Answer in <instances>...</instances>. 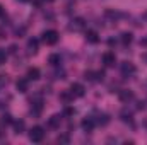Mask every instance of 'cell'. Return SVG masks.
Returning a JSON list of instances; mask_svg holds the SVG:
<instances>
[{
  "label": "cell",
  "mask_w": 147,
  "mask_h": 145,
  "mask_svg": "<svg viewBox=\"0 0 147 145\" xmlns=\"http://www.w3.org/2000/svg\"><path fill=\"white\" fill-rule=\"evenodd\" d=\"M43 137H45V132H43V128L41 126H33L31 130H29V140L31 142H41L43 140Z\"/></svg>",
  "instance_id": "1"
},
{
  "label": "cell",
  "mask_w": 147,
  "mask_h": 145,
  "mask_svg": "<svg viewBox=\"0 0 147 145\" xmlns=\"http://www.w3.org/2000/svg\"><path fill=\"white\" fill-rule=\"evenodd\" d=\"M41 36H43V41H45L46 44H55V43L58 41V33L53 31V29H51V31H45Z\"/></svg>",
  "instance_id": "2"
},
{
  "label": "cell",
  "mask_w": 147,
  "mask_h": 145,
  "mask_svg": "<svg viewBox=\"0 0 147 145\" xmlns=\"http://www.w3.org/2000/svg\"><path fill=\"white\" fill-rule=\"evenodd\" d=\"M103 63H105L106 67H113V65L116 63V56H115L113 51H106V53H103Z\"/></svg>",
  "instance_id": "3"
},
{
  "label": "cell",
  "mask_w": 147,
  "mask_h": 145,
  "mask_svg": "<svg viewBox=\"0 0 147 145\" xmlns=\"http://www.w3.org/2000/svg\"><path fill=\"white\" fill-rule=\"evenodd\" d=\"M121 73H123L125 77H128V75H134V73H135V65H134V63H130V62H125V63H121Z\"/></svg>",
  "instance_id": "4"
},
{
  "label": "cell",
  "mask_w": 147,
  "mask_h": 145,
  "mask_svg": "<svg viewBox=\"0 0 147 145\" xmlns=\"http://www.w3.org/2000/svg\"><path fill=\"white\" fill-rule=\"evenodd\" d=\"M70 94H72V97H82L84 96V87L80 84H72L70 85Z\"/></svg>",
  "instance_id": "5"
},
{
  "label": "cell",
  "mask_w": 147,
  "mask_h": 145,
  "mask_svg": "<svg viewBox=\"0 0 147 145\" xmlns=\"http://www.w3.org/2000/svg\"><path fill=\"white\" fill-rule=\"evenodd\" d=\"M69 28H70L72 31H82V29L86 28V21H84V19H80V17H79V19H74L72 24H70Z\"/></svg>",
  "instance_id": "6"
},
{
  "label": "cell",
  "mask_w": 147,
  "mask_h": 145,
  "mask_svg": "<svg viewBox=\"0 0 147 145\" xmlns=\"http://www.w3.org/2000/svg\"><path fill=\"white\" fill-rule=\"evenodd\" d=\"M120 101H123V103H128V101H132L134 99V92L132 91H128V89H125V91H120Z\"/></svg>",
  "instance_id": "7"
},
{
  "label": "cell",
  "mask_w": 147,
  "mask_h": 145,
  "mask_svg": "<svg viewBox=\"0 0 147 145\" xmlns=\"http://www.w3.org/2000/svg\"><path fill=\"white\" fill-rule=\"evenodd\" d=\"M82 128H84L86 132H92V128H94V119H92V118H84V119H82Z\"/></svg>",
  "instance_id": "8"
},
{
  "label": "cell",
  "mask_w": 147,
  "mask_h": 145,
  "mask_svg": "<svg viewBox=\"0 0 147 145\" xmlns=\"http://www.w3.org/2000/svg\"><path fill=\"white\" fill-rule=\"evenodd\" d=\"M86 39H87V43L96 44V43L99 41V36H98V33H96V31H87V33H86Z\"/></svg>",
  "instance_id": "9"
},
{
  "label": "cell",
  "mask_w": 147,
  "mask_h": 145,
  "mask_svg": "<svg viewBox=\"0 0 147 145\" xmlns=\"http://www.w3.org/2000/svg\"><path fill=\"white\" fill-rule=\"evenodd\" d=\"M16 87H17L19 92H26L28 91V79H19L16 82Z\"/></svg>",
  "instance_id": "10"
},
{
  "label": "cell",
  "mask_w": 147,
  "mask_h": 145,
  "mask_svg": "<svg viewBox=\"0 0 147 145\" xmlns=\"http://www.w3.org/2000/svg\"><path fill=\"white\" fill-rule=\"evenodd\" d=\"M60 121H62L60 116H58V114H53V116L48 119V126H51V128H58V126H60Z\"/></svg>",
  "instance_id": "11"
},
{
  "label": "cell",
  "mask_w": 147,
  "mask_h": 145,
  "mask_svg": "<svg viewBox=\"0 0 147 145\" xmlns=\"http://www.w3.org/2000/svg\"><path fill=\"white\" fill-rule=\"evenodd\" d=\"M28 50H29V53H36L38 51V39L36 38H31L29 41H28Z\"/></svg>",
  "instance_id": "12"
},
{
  "label": "cell",
  "mask_w": 147,
  "mask_h": 145,
  "mask_svg": "<svg viewBox=\"0 0 147 145\" xmlns=\"http://www.w3.org/2000/svg\"><path fill=\"white\" fill-rule=\"evenodd\" d=\"M120 118H121V121H125V123H130V121H132V111H128V109H123V111L120 113Z\"/></svg>",
  "instance_id": "13"
},
{
  "label": "cell",
  "mask_w": 147,
  "mask_h": 145,
  "mask_svg": "<svg viewBox=\"0 0 147 145\" xmlns=\"http://www.w3.org/2000/svg\"><path fill=\"white\" fill-rule=\"evenodd\" d=\"M38 79H39V70L34 68V67L29 68L28 70V80H38Z\"/></svg>",
  "instance_id": "14"
},
{
  "label": "cell",
  "mask_w": 147,
  "mask_h": 145,
  "mask_svg": "<svg viewBox=\"0 0 147 145\" xmlns=\"http://www.w3.org/2000/svg\"><path fill=\"white\" fill-rule=\"evenodd\" d=\"M48 63H50V65H53V67L60 65V55H57V53L50 55V56H48Z\"/></svg>",
  "instance_id": "15"
},
{
  "label": "cell",
  "mask_w": 147,
  "mask_h": 145,
  "mask_svg": "<svg viewBox=\"0 0 147 145\" xmlns=\"http://www.w3.org/2000/svg\"><path fill=\"white\" fill-rule=\"evenodd\" d=\"M120 41H121V44H130L132 43V34L130 33H121V36H120Z\"/></svg>",
  "instance_id": "16"
},
{
  "label": "cell",
  "mask_w": 147,
  "mask_h": 145,
  "mask_svg": "<svg viewBox=\"0 0 147 145\" xmlns=\"http://www.w3.org/2000/svg\"><path fill=\"white\" fill-rule=\"evenodd\" d=\"M12 125H14V130H16V133H22V130H24V126H26L22 119H19V121H14Z\"/></svg>",
  "instance_id": "17"
},
{
  "label": "cell",
  "mask_w": 147,
  "mask_h": 145,
  "mask_svg": "<svg viewBox=\"0 0 147 145\" xmlns=\"http://www.w3.org/2000/svg\"><path fill=\"white\" fill-rule=\"evenodd\" d=\"M108 121H110L108 114H99V116H98V123H99V125H106Z\"/></svg>",
  "instance_id": "18"
},
{
  "label": "cell",
  "mask_w": 147,
  "mask_h": 145,
  "mask_svg": "<svg viewBox=\"0 0 147 145\" xmlns=\"http://www.w3.org/2000/svg\"><path fill=\"white\" fill-rule=\"evenodd\" d=\"M0 121H2V125H10V123H14V121H12V116H10V114H3Z\"/></svg>",
  "instance_id": "19"
},
{
  "label": "cell",
  "mask_w": 147,
  "mask_h": 145,
  "mask_svg": "<svg viewBox=\"0 0 147 145\" xmlns=\"http://www.w3.org/2000/svg\"><path fill=\"white\" fill-rule=\"evenodd\" d=\"M5 58H7V53H5V50H2V48H0V65H2V63H5Z\"/></svg>",
  "instance_id": "20"
},
{
  "label": "cell",
  "mask_w": 147,
  "mask_h": 145,
  "mask_svg": "<svg viewBox=\"0 0 147 145\" xmlns=\"http://www.w3.org/2000/svg\"><path fill=\"white\" fill-rule=\"evenodd\" d=\"M94 75H96L94 80H103V79H105V72H96Z\"/></svg>",
  "instance_id": "21"
},
{
  "label": "cell",
  "mask_w": 147,
  "mask_h": 145,
  "mask_svg": "<svg viewBox=\"0 0 147 145\" xmlns=\"http://www.w3.org/2000/svg\"><path fill=\"white\" fill-rule=\"evenodd\" d=\"M70 96H72V94H67V92H63V94H62L60 97H62V99H63L65 103H69V101H70Z\"/></svg>",
  "instance_id": "22"
},
{
  "label": "cell",
  "mask_w": 147,
  "mask_h": 145,
  "mask_svg": "<svg viewBox=\"0 0 147 145\" xmlns=\"http://www.w3.org/2000/svg\"><path fill=\"white\" fill-rule=\"evenodd\" d=\"M63 114H65V116H72V114H74V109L72 108H65V109H63Z\"/></svg>",
  "instance_id": "23"
},
{
  "label": "cell",
  "mask_w": 147,
  "mask_h": 145,
  "mask_svg": "<svg viewBox=\"0 0 147 145\" xmlns=\"http://www.w3.org/2000/svg\"><path fill=\"white\" fill-rule=\"evenodd\" d=\"M106 15H110V17H120V14L113 12V10H106Z\"/></svg>",
  "instance_id": "24"
},
{
  "label": "cell",
  "mask_w": 147,
  "mask_h": 145,
  "mask_svg": "<svg viewBox=\"0 0 147 145\" xmlns=\"http://www.w3.org/2000/svg\"><path fill=\"white\" fill-rule=\"evenodd\" d=\"M58 142H62V144H67V142H69V137H67V135H62V137H58Z\"/></svg>",
  "instance_id": "25"
},
{
  "label": "cell",
  "mask_w": 147,
  "mask_h": 145,
  "mask_svg": "<svg viewBox=\"0 0 147 145\" xmlns=\"http://www.w3.org/2000/svg\"><path fill=\"white\" fill-rule=\"evenodd\" d=\"M7 82H9L7 75H0V85H3V84H7Z\"/></svg>",
  "instance_id": "26"
},
{
  "label": "cell",
  "mask_w": 147,
  "mask_h": 145,
  "mask_svg": "<svg viewBox=\"0 0 147 145\" xmlns=\"http://www.w3.org/2000/svg\"><path fill=\"white\" fill-rule=\"evenodd\" d=\"M92 75H94L92 72H86V73H84V77H86L87 80H94V77H92Z\"/></svg>",
  "instance_id": "27"
},
{
  "label": "cell",
  "mask_w": 147,
  "mask_h": 145,
  "mask_svg": "<svg viewBox=\"0 0 147 145\" xmlns=\"http://www.w3.org/2000/svg\"><path fill=\"white\" fill-rule=\"evenodd\" d=\"M9 51H10V53H16V51H17V48H16V46H10V48H9Z\"/></svg>",
  "instance_id": "28"
},
{
  "label": "cell",
  "mask_w": 147,
  "mask_h": 145,
  "mask_svg": "<svg viewBox=\"0 0 147 145\" xmlns=\"http://www.w3.org/2000/svg\"><path fill=\"white\" fill-rule=\"evenodd\" d=\"M3 15V9H2V5H0V17Z\"/></svg>",
  "instance_id": "29"
},
{
  "label": "cell",
  "mask_w": 147,
  "mask_h": 145,
  "mask_svg": "<svg viewBox=\"0 0 147 145\" xmlns=\"http://www.w3.org/2000/svg\"><path fill=\"white\" fill-rule=\"evenodd\" d=\"M142 58H144V60L147 62V53H146V55H142Z\"/></svg>",
  "instance_id": "30"
},
{
  "label": "cell",
  "mask_w": 147,
  "mask_h": 145,
  "mask_svg": "<svg viewBox=\"0 0 147 145\" xmlns=\"http://www.w3.org/2000/svg\"><path fill=\"white\" fill-rule=\"evenodd\" d=\"M17 2H28V0H17Z\"/></svg>",
  "instance_id": "31"
},
{
  "label": "cell",
  "mask_w": 147,
  "mask_h": 145,
  "mask_svg": "<svg viewBox=\"0 0 147 145\" xmlns=\"http://www.w3.org/2000/svg\"><path fill=\"white\" fill-rule=\"evenodd\" d=\"M46 2H53V0H46Z\"/></svg>",
  "instance_id": "32"
}]
</instances>
